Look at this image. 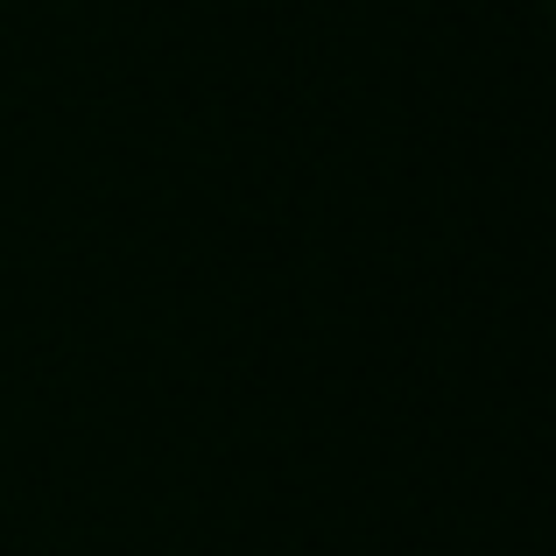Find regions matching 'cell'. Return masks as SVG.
Instances as JSON below:
<instances>
[]
</instances>
